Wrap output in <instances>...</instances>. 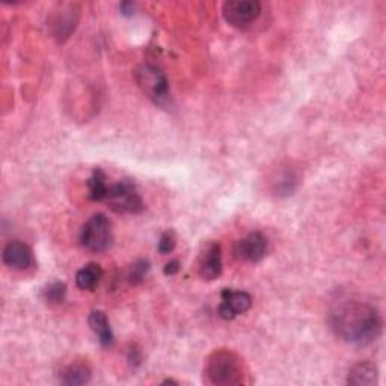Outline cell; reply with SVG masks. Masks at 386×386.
Returning a JSON list of instances; mask_svg holds the SVG:
<instances>
[{
    "label": "cell",
    "instance_id": "obj_14",
    "mask_svg": "<svg viewBox=\"0 0 386 386\" xmlns=\"http://www.w3.org/2000/svg\"><path fill=\"white\" fill-rule=\"evenodd\" d=\"M103 276V268L97 263H89L80 268L76 275V285L80 290L91 291L100 282Z\"/></svg>",
    "mask_w": 386,
    "mask_h": 386
},
{
    "label": "cell",
    "instance_id": "obj_9",
    "mask_svg": "<svg viewBox=\"0 0 386 386\" xmlns=\"http://www.w3.org/2000/svg\"><path fill=\"white\" fill-rule=\"evenodd\" d=\"M222 302L219 305V316L223 320H232L240 314H245L252 307V298L246 291H234L225 289L222 291Z\"/></svg>",
    "mask_w": 386,
    "mask_h": 386
},
{
    "label": "cell",
    "instance_id": "obj_22",
    "mask_svg": "<svg viewBox=\"0 0 386 386\" xmlns=\"http://www.w3.org/2000/svg\"><path fill=\"white\" fill-rule=\"evenodd\" d=\"M134 10H136V6L131 2H124L120 5V11L122 15H133Z\"/></svg>",
    "mask_w": 386,
    "mask_h": 386
},
{
    "label": "cell",
    "instance_id": "obj_8",
    "mask_svg": "<svg viewBox=\"0 0 386 386\" xmlns=\"http://www.w3.org/2000/svg\"><path fill=\"white\" fill-rule=\"evenodd\" d=\"M232 252H234V257L239 262L258 263L266 257L267 240L262 232H249L246 237L236 241Z\"/></svg>",
    "mask_w": 386,
    "mask_h": 386
},
{
    "label": "cell",
    "instance_id": "obj_1",
    "mask_svg": "<svg viewBox=\"0 0 386 386\" xmlns=\"http://www.w3.org/2000/svg\"><path fill=\"white\" fill-rule=\"evenodd\" d=\"M329 323L335 335L350 344H370L382 332L380 314L370 303L350 300L332 309Z\"/></svg>",
    "mask_w": 386,
    "mask_h": 386
},
{
    "label": "cell",
    "instance_id": "obj_19",
    "mask_svg": "<svg viewBox=\"0 0 386 386\" xmlns=\"http://www.w3.org/2000/svg\"><path fill=\"white\" fill-rule=\"evenodd\" d=\"M175 245H177V237H175V232L172 230H169V231H165L163 234H161L160 240H159V252L161 255H166V254H170L172 250L175 249Z\"/></svg>",
    "mask_w": 386,
    "mask_h": 386
},
{
    "label": "cell",
    "instance_id": "obj_5",
    "mask_svg": "<svg viewBox=\"0 0 386 386\" xmlns=\"http://www.w3.org/2000/svg\"><path fill=\"white\" fill-rule=\"evenodd\" d=\"M104 202L109 205L115 213L122 214H139L145 209L142 196L139 195L138 188L131 179H121L120 183L109 184Z\"/></svg>",
    "mask_w": 386,
    "mask_h": 386
},
{
    "label": "cell",
    "instance_id": "obj_18",
    "mask_svg": "<svg viewBox=\"0 0 386 386\" xmlns=\"http://www.w3.org/2000/svg\"><path fill=\"white\" fill-rule=\"evenodd\" d=\"M148 272H150V263L147 262V259H139V262L131 264L129 275H127V280H129L130 284L138 285L143 280H145V276H147Z\"/></svg>",
    "mask_w": 386,
    "mask_h": 386
},
{
    "label": "cell",
    "instance_id": "obj_6",
    "mask_svg": "<svg viewBox=\"0 0 386 386\" xmlns=\"http://www.w3.org/2000/svg\"><path fill=\"white\" fill-rule=\"evenodd\" d=\"M223 19L234 28H248L262 14V3L258 0H230L222 6Z\"/></svg>",
    "mask_w": 386,
    "mask_h": 386
},
{
    "label": "cell",
    "instance_id": "obj_13",
    "mask_svg": "<svg viewBox=\"0 0 386 386\" xmlns=\"http://www.w3.org/2000/svg\"><path fill=\"white\" fill-rule=\"evenodd\" d=\"M348 385L356 386H370L377 383V368L371 362H359L348 373L347 377Z\"/></svg>",
    "mask_w": 386,
    "mask_h": 386
},
{
    "label": "cell",
    "instance_id": "obj_4",
    "mask_svg": "<svg viewBox=\"0 0 386 386\" xmlns=\"http://www.w3.org/2000/svg\"><path fill=\"white\" fill-rule=\"evenodd\" d=\"M80 243L85 249L95 254L106 252L107 249H111L113 243V232L109 218L104 216L103 213H97L93 218H89L80 231Z\"/></svg>",
    "mask_w": 386,
    "mask_h": 386
},
{
    "label": "cell",
    "instance_id": "obj_11",
    "mask_svg": "<svg viewBox=\"0 0 386 386\" xmlns=\"http://www.w3.org/2000/svg\"><path fill=\"white\" fill-rule=\"evenodd\" d=\"M89 326L95 332V335L98 337V341L103 347H111L113 344V332L111 328V323L107 320L106 314L103 311H94L89 314L88 319Z\"/></svg>",
    "mask_w": 386,
    "mask_h": 386
},
{
    "label": "cell",
    "instance_id": "obj_7",
    "mask_svg": "<svg viewBox=\"0 0 386 386\" xmlns=\"http://www.w3.org/2000/svg\"><path fill=\"white\" fill-rule=\"evenodd\" d=\"M198 275L205 281H214L222 273V248L218 241L204 243L198 259H196Z\"/></svg>",
    "mask_w": 386,
    "mask_h": 386
},
{
    "label": "cell",
    "instance_id": "obj_16",
    "mask_svg": "<svg viewBox=\"0 0 386 386\" xmlns=\"http://www.w3.org/2000/svg\"><path fill=\"white\" fill-rule=\"evenodd\" d=\"M91 380V370L85 364H73L62 371V382L70 386L85 385Z\"/></svg>",
    "mask_w": 386,
    "mask_h": 386
},
{
    "label": "cell",
    "instance_id": "obj_10",
    "mask_svg": "<svg viewBox=\"0 0 386 386\" xmlns=\"http://www.w3.org/2000/svg\"><path fill=\"white\" fill-rule=\"evenodd\" d=\"M3 263L14 271H28L33 264L32 249L22 241H11L3 249Z\"/></svg>",
    "mask_w": 386,
    "mask_h": 386
},
{
    "label": "cell",
    "instance_id": "obj_12",
    "mask_svg": "<svg viewBox=\"0 0 386 386\" xmlns=\"http://www.w3.org/2000/svg\"><path fill=\"white\" fill-rule=\"evenodd\" d=\"M79 14L74 11L73 6H67L65 11H61V14L56 15V20L53 23V29H55V37L62 42L67 38H70V35L74 32L76 24H77Z\"/></svg>",
    "mask_w": 386,
    "mask_h": 386
},
{
    "label": "cell",
    "instance_id": "obj_21",
    "mask_svg": "<svg viewBox=\"0 0 386 386\" xmlns=\"http://www.w3.org/2000/svg\"><path fill=\"white\" fill-rule=\"evenodd\" d=\"M179 271V262H177V259H172V262H169L165 268H163V272L165 275L168 276H172V275H177Z\"/></svg>",
    "mask_w": 386,
    "mask_h": 386
},
{
    "label": "cell",
    "instance_id": "obj_2",
    "mask_svg": "<svg viewBox=\"0 0 386 386\" xmlns=\"http://www.w3.org/2000/svg\"><path fill=\"white\" fill-rule=\"evenodd\" d=\"M204 373L211 385L230 386L245 382L243 361L231 350H214L207 357Z\"/></svg>",
    "mask_w": 386,
    "mask_h": 386
},
{
    "label": "cell",
    "instance_id": "obj_20",
    "mask_svg": "<svg viewBox=\"0 0 386 386\" xmlns=\"http://www.w3.org/2000/svg\"><path fill=\"white\" fill-rule=\"evenodd\" d=\"M140 361H142V356H140V352L138 348H130L129 350V362L134 367H138L140 365Z\"/></svg>",
    "mask_w": 386,
    "mask_h": 386
},
{
    "label": "cell",
    "instance_id": "obj_17",
    "mask_svg": "<svg viewBox=\"0 0 386 386\" xmlns=\"http://www.w3.org/2000/svg\"><path fill=\"white\" fill-rule=\"evenodd\" d=\"M65 294H67V285L64 282H53L46 290H44V299H46L47 303L58 305L64 302Z\"/></svg>",
    "mask_w": 386,
    "mask_h": 386
},
{
    "label": "cell",
    "instance_id": "obj_15",
    "mask_svg": "<svg viewBox=\"0 0 386 386\" xmlns=\"http://www.w3.org/2000/svg\"><path fill=\"white\" fill-rule=\"evenodd\" d=\"M107 178L106 174L100 168H95L94 172L91 175V178L88 179V195H89V200L95 201V202H103L106 198V193H107Z\"/></svg>",
    "mask_w": 386,
    "mask_h": 386
},
{
    "label": "cell",
    "instance_id": "obj_3",
    "mask_svg": "<svg viewBox=\"0 0 386 386\" xmlns=\"http://www.w3.org/2000/svg\"><path fill=\"white\" fill-rule=\"evenodd\" d=\"M134 77H136V82L142 89V93L152 103L163 107V109H168L172 98H170L169 83L163 71L152 64H143L136 70Z\"/></svg>",
    "mask_w": 386,
    "mask_h": 386
}]
</instances>
